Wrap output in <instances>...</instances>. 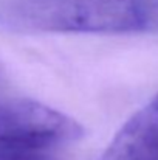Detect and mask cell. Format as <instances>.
Returning a JSON list of instances; mask_svg holds the SVG:
<instances>
[{
	"label": "cell",
	"instance_id": "7a4b0ae2",
	"mask_svg": "<svg viewBox=\"0 0 158 160\" xmlns=\"http://www.w3.org/2000/svg\"><path fill=\"white\" fill-rule=\"evenodd\" d=\"M0 137H22L53 146L84 137V128L71 117L28 98L0 101Z\"/></svg>",
	"mask_w": 158,
	"mask_h": 160
},
{
	"label": "cell",
	"instance_id": "3957f363",
	"mask_svg": "<svg viewBox=\"0 0 158 160\" xmlns=\"http://www.w3.org/2000/svg\"><path fill=\"white\" fill-rule=\"evenodd\" d=\"M99 160H158V112L133 113L116 132Z\"/></svg>",
	"mask_w": 158,
	"mask_h": 160
},
{
	"label": "cell",
	"instance_id": "6da1fadb",
	"mask_svg": "<svg viewBox=\"0 0 158 160\" xmlns=\"http://www.w3.org/2000/svg\"><path fill=\"white\" fill-rule=\"evenodd\" d=\"M0 27L42 33H158V0H12L0 5Z\"/></svg>",
	"mask_w": 158,
	"mask_h": 160
},
{
	"label": "cell",
	"instance_id": "277c9868",
	"mask_svg": "<svg viewBox=\"0 0 158 160\" xmlns=\"http://www.w3.org/2000/svg\"><path fill=\"white\" fill-rule=\"evenodd\" d=\"M25 160H48V157H47L45 152H41V154H34V156H31V157H28Z\"/></svg>",
	"mask_w": 158,
	"mask_h": 160
},
{
	"label": "cell",
	"instance_id": "5b68a950",
	"mask_svg": "<svg viewBox=\"0 0 158 160\" xmlns=\"http://www.w3.org/2000/svg\"><path fill=\"white\" fill-rule=\"evenodd\" d=\"M151 107H154V109H155V110L158 112V95L155 97V98H154V101H152V104H151Z\"/></svg>",
	"mask_w": 158,
	"mask_h": 160
}]
</instances>
